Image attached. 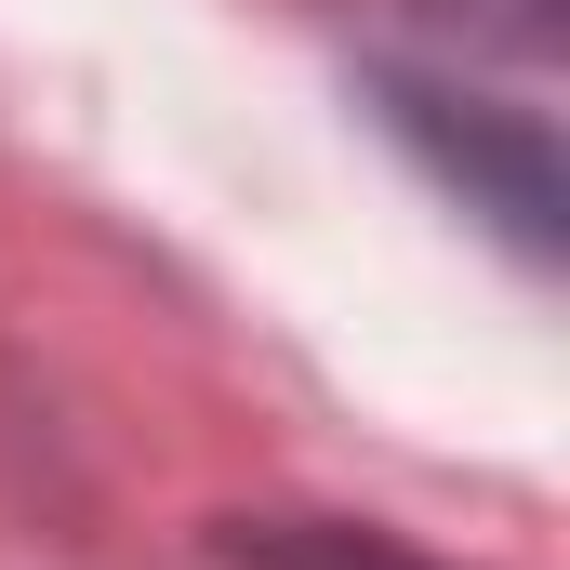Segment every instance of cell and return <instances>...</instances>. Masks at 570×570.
Masks as SVG:
<instances>
[{
    "mask_svg": "<svg viewBox=\"0 0 570 570\" xmlns=\"http://www.w3.org/2000/svg\"><path fill=\"white\" fill-rule=\"evenodd\" d=\"M385 94V120L425 146L438 173L464 186V213H491L531 266L558 253V146H544V120L531 107H478V94H438V80H412V67H385L372 80Z\"/></svg>",
    "mask_w": 570,
    "mask_h": 570,
    "instance_id": "1",
    "label": "cell"
},
{
    "mask_svg": "<svg viewBox=\"0 0 570 570\" xmlns=\"http://www.w3.org/2000/svg\"><path fill=\"white\" fill-rule=\"evenodd\" d=\"M438 13H464V40H491V53H518V67L558 53V0H438Z\"/></svg>",
    "mask_w": 570,
    "mask_h": 570,
    "instance_id": "3",
    "label": "cell"
},
{
    "mask_svg": "<svg viewBox=\"0 0 570 570\" xmlns=\"http://www.w3.org/2000/svg\"><path fill=\"white\" fill-rule=\"evenodd\" d=\"M226 558L239 570H451L372 518H226Z\"/></svg>",
    "mask_w": 570,
    "mask_h": 570,
    "instance_id": "2",
    "label": "cell"
}]
</instances>
